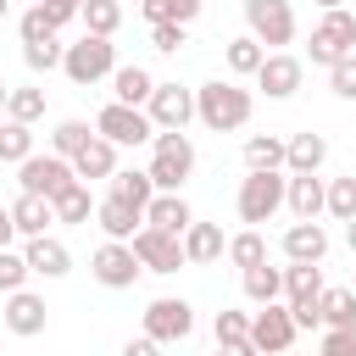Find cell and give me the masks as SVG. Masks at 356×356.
<instances>
[{
    "instance_id": "681fc988",
    "label": "cell",
    "mask_w": 356,
    "mask_h": 356,
    "mask_svg": "<svg viewBox=\"0 0 356 356\" xmlns=\"http://www.w3.org/2000/svg\"><path fill=\"white\" fill-rule=\"evenodd\" d=\"M122 356H161V345L139 334V339H128V345H122Z\"/></svg>"
},
{
    "instance_id": "52a82bcc",
    "label": "cell",
    "mask_w": 356,
    "mask_h": 356,
    "mask_svg": "<svg viewBox=\"0 0 356 356\" xmlns=\"http://www.w3.org/2000/svg\"><path fill=\"white\" fill-rule=\"evenodd\" d=\"M356 50V17L339 6V11H323V22L312 28V39H306V56H312V67H334V61H345Z\"/></svg>"
},
{
    "instance_id": "74e56055",
    "label": "cell",
    "mask_w": 356,
    "mask_h": 356,
    "mask_svg": "<svg viewBox=\"0 0 356 356\" xmlns=\"http://www.w3.org/2000/svg\"><path fill=\"white\" fill-rule=\"evenodd\" d=\"M222 256H228L239 273H245V267H261V261H267V239H261V228H245V234H234Z\"/></svg>"
},
{
    "instance_id": "d6986e66",
    "label": "cell",
    "mask_w": 356,
    "mask_h": 356,
    "mask_svg": "<svg viewBox=\"0 0 356 356\" xmlns=\"http://www.w3.org/2000/svg\"><path fill=\"white\" fill-rule=\"evenodd\" d=\"M178 245H184V261H189V267H211V261H222V250H228L222 228H217V222H200V217L184 228Z\"/></svg>"
},
{
    "instance_id": "ffe728a7",
    "label": "cell",
    "mask_w": 356,
    "mask_h": 356,
    "mask_svg": "<svg viewBox=\"0 0 356 356\" xmlns=\"http://www.w3.org/2000/svg\"><path fill=\"white\" fill-rule=\"evenodd\" d=\"M323 161H328V139L323 134H289L284 139V172H323Z\"/></svg>"
},
{
    "instance_id": "d6a6232c",
    "label": "cell",
    "mask_w": 356,
    "mask_h": 356,
    "mask_svg": "<svg viewBox=\"0 0 356 356\" xmlns=\"http://www.w3.org/2000/svg\"><path fill=\"white\" fill-rule=\"evenodd\" d=\"M50 206H56V222H67V228H78V222L95 217V195H89V184H67Z\"/></svg>"
},
{
    "instance_id": "d4e9b609",
    "label": "cell",
    "mask_w": 356,
    "mask_h": 356,
    "mask_svg": "<svg viewBox=\"0 0 356 356\" xmlns=\"http://www.w3.org/2000/svg\"><path fill=\"white\" fill-rule=\"evenodd\" d=\"M189 222H195V211H189L184 195H156V200L145 206V228H161V234H178V239H184Z\"/></svg>"
},
{
    "instance_id": "9c48e42d",
    "label": "cell",
    "mask_w": 356,
    "mask_h": 356,
    "mask_svg": "<svg viewBox=\"0 0 356 356\" xmlns=\"http://www.w3.org/2000/svg\"><path fill=\"white\" fill-rule=\"evenodd\" d=\"M95 134L106 139V145H117V150H134V145H150V117L139 111V106H100V117H95Z\"/></svg>"
},
{
    "instance_id": "60d3db41",
    "label": "cell",
    "mask_w": 356,
    "mask_h": 356,
    "mask_svg": "<svg viewBox=\"0 0 356 356\" xmlns=\"http://www.w3.org/2000/svg\"><path fill=\"white\" fill-rule=\"evenodd\" d=\"M28 261H22V250H0V295H17V289H28Z\"/></svg>"
},
{
    "instance_id": "484cf974",
    "label": "cell",
    "mask_w": 356,
    "mask_h": 356,
    "mask_svg": "<svg viewBox=\"0 0 356 356\" xmlns=\"http://www.w3.org/2000/svg\"><path fill=\"white\" fill-rule=\"evenodd\" d=\"M11 222H17V239H39V234H50L56 206L39 200V195H17V200H11Z\"/></svg>"
},
{
    "instance_id": "5b68a950",
    "label": "cell",
    "mask_w": 356,
    "mask_h": 356,
    "mask_svg": "<svg viewBox=\"0 0 356 356\" xmlns=\"http://www.w3.org/2000/svg\"><path fill=\"white\" fill-rule=\"evenodd\" d=\"M245 28H250V39H256L267 56L284 50V44H295V33H300L289 0H245Z\"/></svg>"
},
{
    "instance_id": "7a4b0ae2",
    "label": "cell",
    "mask_w": 356,
    "mask_h": 356,
    "mask_svg": "<svg viewBox=\"0 0 356 356\" xmlns=\"http://www.w3.org/2000/svg\"><path fill=\"white\" fill-rule=\"evenodd\" d=\"M150 184L156 195H184L189 172H195V139L189 134H150Z\"/></svg>"
},
{
    "instance_id": "2e32d148",
    "label": "cell",
    "mask_w": 356,
    "mask_h": 356,
    "mask_svg": "<svg viewBox=\"0 0 356 356\" xmlns=\"http://www.w3.org/2000/svg\"><path fill=\"white\" fill-rule=\"evenodd\" d=\"M278 250H284V261L323 267V256H328V228H323V222H289L284 239H278Z\"/></svg>"
},
{
    "instance_id": "6da1fadb",
    "label": "cell",
    "mask_w": 356,
    "mask_h": 356,
    "mask_svg": "<svg viewBox=\"0 0 356 356\" xmlns=\"http://www.w3.org/2000/svg\"><path fill=\"white\" fill-rule=\"evenodd\" d=\"M250 111H256V95L239 89L234 78H211V83L195 89V122L211 128V134H239L250 122Z\"/></svg>"
},
{
    "instance_id": "4dcf8cb0",
    "label": "cell",
    "mask_w": 356,
    "mask_h": 356,
    "mask_svg": "<svg viewBox=\"0 0 356 356\" xmlns=\"http://www.w3.org/2000/svg\"><path fill=\"white\" fill-rule=\"evenodd\" d=\"M206 11V0H139V17L156 28V22H178V28H189L195 17Z\"/></svg>"
},
{
    "instance_id": "11a10c76",
    "label": "cell",
    "mask_w": 356,
    "mask_h": 356,
    "mask_svg": "<svg viewBox=\"0 0 356 356\" xmlns=\"http://www.w3.org/2000/svg\"><path fill=\"white\" fill-rule=\"evenodd\" d=\"M6 17H11V0H0V22H6Z\"/></svg>"
},
{
    "instance_id": "e575fe53",
    "label": "cell",
    "mask_w": 356,
    "mask_h": 356,
    "mask_svg": "<svg viewBox=\"0 0 356 356\" xmlns=\"http://www.w3.org/2000/svg\"><path fill=\"white\" fill-rule=\"evenodd\" d=\"M323 211H328L334 222H350V217H356V172L323 184Z\"/></svg>"
},
{
    "instance_id": "44dd1931",
    "label": "cell",
    "mask_w": 356,
    "mask_h": 356,
    "mask_svg": "<svg viewBox=\"0 0 356 356\" xmlns=\"http://www.w3.org/2000/svg\"><path fill=\"white\" fill-rule=\"evenodd\" d=\"M106 195L122 200V206H134V211H145V206L156 200V184H150L145 167H117V172L106 178Z\"/></svg>"
},
{
    "instance_id": "c3c4849f",
    "label": "cell",
    "mask_w": 356,
    "mask_h": 356,
    "mask_svg": "<svg viewBox=\"0 0 356 356\" xmlns=\"http://www.w3.org/2000/svg\"><path fill=\"white\" fill-rule=\"evenodd\" d=\"M217 356H256L250 339H217Z\"/></svg>"
},
{
    "instance_id": "f35d334b",
    "label": "cell",
    "mask_w": 356,
    "mask_h": 356,
    "mask_svg": "<svg viewBox=\"0 0 356 356\" xmlns=\"http://www.w3.org/2000/svg\"><path fill=\"white\" fill-rule=\"evenodd\" d=\"M317 312H323V328H350L356 323V289H323Z\"/></svg>"
},
{
    "instance_id": "cb8c5ba5",
    "label": "cell",
    "mask_w": 356,
    "mask_h": 356,
    "mask_svg": "<svg viewBox=\"0 0 356 356\" xmlns=\"http://www.w3.org/2000/svg\"><path fill=\"white\" fill-rule=\"evenodd\" d=\"M111 172H117V145H106V139L95 134V139L72 156V178H78V184H95V178H111Z\"/></svg>"
},
{
    "instance_id": "d590c367",
    "label": "cell",
    "mask_w": 356,
    "mask_h": 356,
    "mask_svg": "<svg viewBox=\"0 0 356 356\" xmlns=\"http://www.w3.org/2000/svg\"><path fill=\"white\" fill-rule=\"evenodd\" d=\"M28 156H33V128H28V122H11V117H0V161L22 167Z\"/></svg>"
},
{
    "instance_id": "4fadbf2b",
    "label": "cell",
    "mask_w": 356,
    "mask_h": 356,
    "mask_svg": "<svg viewBox=\"0 0 356 356\" xmlns=\"http://www.w3.org/2000/svg\"><path fill=\"white\" fill-rule=\"evenodd\" d=\"M128 245H134V256H139V267H145V273H161V278H172L178 267H189V261H184V245H178V234L139 228Z\"/></svg>"
},
{
    "instance_id": "f6af8a7d",
    "label": "cell",
    "mask_w": 356,
    "mask_h": 356,
    "mask_svg": "<svg viewBox=\"0 0 356 356\" xmlns=\"http://www.w3.org/2000/svg\"><path fill=\"white\" fill-rule=\"evenodd\" d=\"M150 44H156L161 56H178V50L189 44V28H178V22H156V28H150Z\"/></svg>"
},
{
    "instance_id": "ee69618b",
    "label": "cell",
    "mask_w": 356,
    "mask_h": 356,
    "mask_svg": "<svg viewBox=\"0 0 356 356\" xmlns=\"http://www.w3.org/2000/svg\"><path fill=\"white\" fill-rule=\"evenodd\" d=\"M317 356H356V323L350 328H323Z\"/></svg>"
},
{
    "instance_id": "603a6c76",
    "label": "cell",
    "mask_w": 356,
    "mask_h": 356,
    "mask_svg": "<svg viewBox=\"0 0 356 356\" xmlns=\"http://www.w3.org/2000/svg\"><path fill=\"white\" fill-rule=\"evenodd\" d=\"M150 95H156L150 67H139V61H134V67H122V61H117V72H111V100H117V106H139V111H145V100H150Z\"/></svg>"
},
{
    "instance_id": "f907efd6",
    "label": "cell",
    "mask_w": 356,
    "mask_h": 356,
    "mask_svg": "<svg viewBox=\"0 0 356 356\" xmlns=\"http://www.w3.org/2000/svg\"><path fill=\"white\" fill-rule=\"evenodd\" d=\"M17 239V222H11V206H0V250H11Z\"/></svg>"
},
{
    "instance_id": "816d5d0a",
    "label": "cell",
    "mask_w": 356,
    "mask_h": 356,
    "mask_svg": "<svg viewBox=\"0 0 356 356\" xmlns=\"http://www.w3.org/2000/svg\"><path fill=\"white\" fill-rule=\"evenodd\" d=\"M345 245H350V250H356V217H350V222H345Z\"/></svg>"
},
{
    "instance_id": "bcb514c9",
    "label": "cell",
    "mask_w": 356,
    "mask_h": 356,
    "mask_svg": "<svg viewBox=\"0 0 356 356\" xmlns=\"http://www.w3.org/2000/svg\"><path fill=\"white\" fill-rule=\"evenodd\" d=\"M211 334L217 339H250V312H217L211 317Z\"/></svg>"
},
{
    "instance_id": "836d02e7",
    "label": "cell",
    "mask_w": 356,
    "mask_h": 356,
    "mask_svg": "<svg viewBox=\"0 0 356 356\" xmlns=\"http://www.w3.org/2000/svg\"><path fill=\"white\" fill-rule=\"evenodd\" d=\"M222 61H228V72H234V78H256V67L267 61V50H261L250 33H239V39H228V44H222Z\"/></svg>"
},
{
    "instance_id": "277c9868",
    "label": "cell",
    "mask_w": 356,
    "mask_h": 356,
    "mask_svg": "<svg viewBox=\"0 0 356 356\" xmlns=\"http://www.w3.org/2000/svg\"><path fill=\"white\" fill-rule=\"evenodd\" d=\"M284 178H289V172H245V178H239V195H234L239 222H250V228L273 222V217L284 211Z\"/></svg>"
},
{
    "instance_id": "8d00e7d4",
    "label": "cell",
    "mask_w": 356,
    "mask_h": 356,
    "mask_svg": "<svg viewBox=\"0 0 356 356\" xmlns=\"http://www.w3.org/2000/svg\"><path fill=\"white\" fill-rule=\"evenodd\" d=\"M6 117L33 128V122L44 117V89H39V83H22V89H11V95H6Z\"/></svg>"
},
{
    "instance_id": "9a60e30c",
    "label": "cell",
    "mask_w": 356,
    "mask_h": 356,
    "mask_svg": "<svg viewBox=\"0 0 356 356\" xmlns=\"http://www.w3.org/2000/svg\"><path fill=\"white\" fill-rule=\"evenodd\" d=\"M323 184L328 178H317V172H289L284 178V211L295 222H317L323 217Z\"/></svg>"
},
{
    "instance_id": "f5cc1de1",
    "label": "cell",
    "mask_w": 356,
    "mask_h": 356,
    "mask_svg": "<svg viewBox=\"0 0 356 356\" xmlns=\"http://www.w3.org/2000/svg\"><path fill=\"white\" fill-rule=\"evenodd\" d=\"M6 95H11V83H6V78H0V117H6Z\"/></svg>"
},
{
    "instance_id": "ba28073f",
    "label": "cell",
    "mask_w": 356,
    "mask_h": 356,
    "mask_svg": "<svg viewBox=\"0 0 356 356\" xmlns=\"http://www.w3.org/2000/svg\"><path fill=\"white\" fill-rule=\"evenodd\" d=\"M145 117H150L156 134H184V128L195 122V89H184V83H156V95L145 100Z\"/></svg>"
},
{
    "instance_id": "7dc6e473",
    "label": "cell",
    "mask_w": 356,
    "mask_h": 356,
    "mask_svg": "<svg viewBox=\"0 0 356 356\" xmlns=\"http://www.w3.org/2000/svg\"><path fill=\"white\" fill-rule=\"evenodd\" d=\"M33 6L50 17V28H56V33H61L67 22H78V11H83V0H33Z\"/></svg>"
},
{
    "instance_id": "83f0119b",
    "label": "cell",
    "mask_w": 356,
    "mask_h": 356,
    "mask_svg": "<svg viewBox=\"0 0 356 356\" xmlns=\"http://www.w3.org/2000/svg\"><path fill=\"white\" fill-rule=\"evenodd\" d=\"M239 284H245V300H256V306H273V300H284V267H245L239 273Z\"/></svg>"
},
{
    "instance_id": "ab89813d",
    "label": "cell",
    "mask_w": 356,
    "mask_h": 356,
    "mask_svg": "<svg viewBox=\"0 0 356 356\" xmlns=\"http://www.w3.org/2000/svg\"><path fill=\"white\" fill-rule=\"evenodd\" d=\"M61 33L56 39H39V44H22V61H28V72H61Z\"/></svg>"
},
{
    "instance_id": "7402d4cb",
    "label": "cell",
    "mask_w": 356,
    "mask_h": 356,
    "mask_svg": "<svg viewBox=\"0 0 356 356\" xmlns=\"http://www.w3.org/2000/svg\"><path fill=\"white\" fill-rule=\"evenodd\" d=\"M95 222H100V234L106 239H134L139 228H145V211H134V206H122V200H111V195H100L95 200Z\"/></svg>"
},
{
    "instance_id": "f546056e",
    "label": "cell",
    "mask_w": 356,
    "mask_h": 356,
    "mask_svg": "<svg viewBox=\"0 0 356 356\" xmlns=\"http://www.w3.org/2000/svg\"><path fill=\"white\" fill-rule=\"evenodd\" d=\"M78 22H83V33H95V39H117V28H122V0H83Z\"/></svg>"
},
{
    "instance_id": "e0dca14e",
    "label": "cell",
    "mask_w": 356,
    "mask_h": 356,
    "mask_svg": "<svg viewBox=\"0 0 356 356\" xmlns=\"http://www.w3.org/2000/svg\"><path fill=\"white\" fill-rule=\"evenodd\" d=\"M6 328L17 334V339H33V334H44V323H50V306H44V295H33V289H17V295H6Z\"/></svg>"
},
{
    "instance_id": "7bdbcfd3",
    "label": "cell",
    "mask_w": 356,
    "mask_h": 356,
    "mask_svg": "<svg viewBox=\"0 0 356 356\" xmlns=\"http://www.w3.org/2000/svg\"><path fill=\"white\" fill-rule=\"evenodd\" d=\"M328 89H334L339 100H356V50H350L345 61H334V67H328Z\"/></svg>"
},
{
    "instance_id": "8fae6325",
    "label": "cell",
    "mask_w": 356,
    "mask_h": 356,
    "mask_svg": "<svg viewBox=\"0 0 356 356\" xmlns=\"http://www.w3.org/2000/svg\"><path fill=\"white\" fill-rule=\"evenodd\" d=\"M17 184H22V195L56 200V195H61L67 184H78V178H72V161H61V156H50V150H44V156L33 150V156L17 167Z\"/></svg>"
},
{
    "instance_id": "db71d44e",
    "label": "cell",
    "mask_w": 356,
    "mask_h": 356,
    "mask_svg": "<svg viewBox=\"0 0 356 356\" xmlns=\"http://www.w3.org/2000/svg\"><path fill=\"white\" fill-rule=\"evenodd\" d=\"M317 6H323V11H339V6H345V0H317Z\"/></svg>"
},
{
    "instance_id": "ac0fdd59",
    "label": "cell",
    "mask_w": 356,
    "mask_h": 356,
    "mask_svg": "<svg viewBox=\"0 0 356 356\" xmlns=\"http://www.w3.org/2000/svg\"><path fill=\"white\" fill-rule=\"evenodd\" d=\"M22 261H28V273H33V278H67V273H72V250H67L56 234L28 239V245H22Z\"/></svg>"
},
{
    "instance_id": "4316f807",
    "label": "cell",
    "mask_w": 356,
    "mask_h": 356,
    "mask_svg": "<svg viewBox=\"0 0 356 356\" xmlns=\"http://www.w3.org/2000/svg\"><path fill=\"white\" fill-rule=\"evenodd\" d=\"M328 284H323V267H306V261H289L284 267V306H306L317 300Z\"/></svg>"
},
{
    "instance_id": "1f68e13d",
    "label": "cell",
    "mask_w": 356,
    "mask_h": 356,
    "mask_svg": "<svg viewBox=\"0 0 356 356\" xmlns=\"http://www.w3.org/2000/svg\"><path fill=\"white\" fill-rule=\"evenodd\" d=\"M95 139V128L83 122V117H61L56 128H50V156H61V161H72L83 145Z\"/></svg>"
},
{
    "instance_id": "8992f818",
    "label": "cell",
    "mask_w": 356,
    "mask_h": 356,
    "mask_svg": "<svg viewBox=\"0 0 356 356\" xmlns=\"http://www.w3.org/2000/svg\"><path fill=\"white\" fill-rule=\"evenodd\" d=\"M145 339H156V345H184L189 334H195V306L184 300V295H156L150 306H145V328H139Z\"/></svg>"
},
{
    "instance_id": "b9f144b4",
    "label": "cell",
    "mask_w": 356,
    "mask_h": 356,
    "mask_svg": "<svg viewBox=\"0 0 356 356\" xmlns=\"http://www.w3.org/2000/svg\"><path fill=\"white\" fill-rule=\"evenodd\" d=\"M17 33H22V44H39V39H56V28H50V17H44L39 6H28V11L17 17Z\"/></svg>"
},
{
    "instance_id": "5bb4252c",
    "label": "cell",
    "mask_w": 356,
    "mask_h": 356,
    "mask_svg": "<svg viewBox=\"0 0 356 356\" xmlns=\"http://www.w3.org/2000/svg\"><path fill=\"white\" fill-rule=\"evenodd\" d=\"M300 83H306V61L289 56V50H273V56L256 67V89H261L267 100H289Z\"/></svg>"
},
{
    "instance_id": "30bf717a",
    "label": "cell",
    "mask_w": 356,
    "mask_h": 356,
    "mask_svg": "<svg viewBox=\"0 0 356 356\" xmlns=\"http://www.w3.org/2000/svg\"><path fill=\"white\" fill-rule=\"evenodd\" d=\"M295 317H289V306L284 300H273V306H261V312H250V345H256V356H289V345H295Z\"/></svg>"
},
{
    "instance_id": "7c38bea8",
    "label": "cell",
    "mask_w": 356,
    "mask_h": 356,
    "mask_svg": "<svg viewBox=\"0 0 356 356\" xmlns=\"http://www.w3.org/2000/svg\"><path fill=\"white\" fill-rule=\"evenodd\" d=\"M139 273H145V267H139L134 245H122V239H106V245L89 256V278H95L100 289H134Z\"/></svg>"
},
{
    "instance_id": "f1b7e54d",
    "label": "cell",
    "mask_w": 356,
    "mask_h": 356,
    "mask_svg": "<svg viewBox=\"0 0 356 356\" xmlns=\"http://www.w3.org/2000/svg\"><path fill=\"white\" fill-rule=\"evenodd\" d=\"M245 172H284V139L278 134H250L245 139Z\"/></svg>"
},
{
    "instance_id": "3957f363",
    "label": "cell",
    "mask_w": 356,
    "mask_h": 356,
    "mask_svg": "<svg viewBox=\"0 0 356 356\" xmlns=\"http://www.w3.org/2000/svg\"><path fill=\"white\" fill-rule=\"evenodd\" d=\"M61 72H67V83L95 89L100 78H111V72H117V44H111V39L83 33L78 44H67V50H61Z\"/></svg>"
}]
</instances>
